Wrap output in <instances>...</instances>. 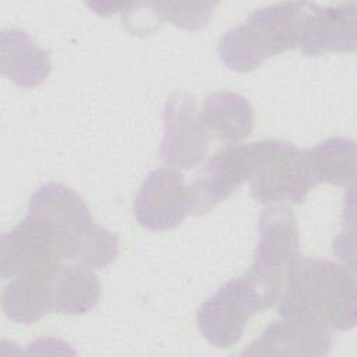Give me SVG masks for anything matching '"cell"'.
Listing matches in <instances>:
<instances>
[{"instance_id":"obj_1","label":"cell","mask_w":357,"mask_h":357,"mask_svg":"<svg viewBox=\"0 0 357 357\" xmlns=\"http://www.w3.org/2000/svg\"><path fill=\"white\" fill-rule=\"evenodd\" d=\"M353 271L328 259L298 258L279 296V315L325 329L350 331L357 324Z\"/></svg>"},{"instance_id":"obj_2","label":"cell","mask_w":357,"mask_h":357,"mask_svg":"<svg viewBox=\"0 0 357 357\" xmlns=\"http://www.w3.org/2000/svg\"><path fill=\"white\" fill-rule=\"evenodd\" d=\"M312 3H278L255 10L243 24L226 31L219 56L233 71L248 73L268 57L298 46Z\"/></svg>"},{"instance_id":"obj_3","label":"cell","mask_w":357,"mask_h":357,"mask_svg":"<svg viewBox=\"0 0 357 357\" xmlns=\"http://www.w3.org/2000/svg\"><path fill=\"white\" fill-rule=\"evenodd\" d=\"M300 258V234L290 206L273 204L262 209L254 261L245 272L275 303L286 276Z\"/></svg>"},{"instance_id":"obj_4","label":"cell","mask_w":357,"mask_h":357,"mask_svg":"<svg viewBox=\"0 0 357 357\" xmlns=\"http://www.w3.org/2000/svg\"><path fill=\"white\" fill-rule=\"evenodd\" d=\"M275 301L247 275L226 282L197 312V325L206 342L227 349L236 344L250 321Z\"/></svg>"},{"instance_id":"obj_5","label":"cell","mask_w":357,"mask_h":357,"mask_svg":"<svg viewBox=\"0 0 357 357\" xmlns=\"http://www.w3.org/2000/svg\"><path fill=\"white\" fill-rule=\"evenodd\" d=\"M247 183L252 198L266 205L301 204L311 191L301 170V149L279 139L251 142Z\"/></svg>"},{"instance_id":"obj_6","label":"cell","mask_w":357,"mask_h":357,"mask_svg":"<svg viewBox=\"0 0 357 357\" xmlns=\"http://www.w3.org/2000/svg\"><path fill=\"white\" fill-rule=\"evenodd\" d=\"M208 149V132L197 102L187 93H174L163 107L162 160L177 169H192Z\"/></svg>"},{"instance_id":"obj_7","label":"cell","mask_w":357,"mask_h":357,"mask_svg":"<svg viewBox=\"0 0 357 357\" xmlns=\"http://www.w3.org/2000/svg\"><path fill=\"white\" fill-rule=\"evenodd\" d=\"M61 261L50 233L29 216L1 236L0 276L3 280L50 275Z\"/></svg>"},{"instance_id":"obj_8","label":"cell","mask_w":357,"mask_h":357,"mask_svg":"<svg viewBox=\"0 0 357 357\" xmlns=\"http://www.w3.org/2000/svg\"><path fill=\"white\" fill-rule=\"evenodd\" d=\"M137 222L152 231H165L178 226L191 213L188 185L181 173L159 167L142 181L134 202Z\"/></svg>"},{"instance_id":"obj_9","label":"cell","mask_w":357,"mask_h":357,"mask_svg":"<svg viewBox=\"0 0 357 357\" xmlns=\"http://www.w3.org/2000/svg\"><path fill=\"white\" fill-rule=\"evenodd\" d=\"M251 144L216 151L188 185L191 213L204 215L229 198L248 178Z\"/></svg>"},{"instance_id":"obj_10","label":"cell","mask_w":357,"mask_h":357,"mask_svg":"<svg viewBox=\"0 0 357 357\" xmlns=\"http://www.w3.org/2000/svg\"><path fill=\"white\" fill-rule=\"evenodd\" d=\"M357 6L354 1L333 7L312 4L298 47L315 57L328 52H354L357 46Z\"/></svg>"},{"instance_id":"obj_11","label":"cell","mask_w":357,"mask_h":357,"mask_svg":"<svg viewBox=\"0 0 357 357\" xmlns=\"http://www.w3.org/2000/svg\"><path fill=\"white\" fill-rule=\"evenodd\" d=\"M332 337L328 329L282 317L268 325L243 356H326Z\"/></svg>"},{"instance_id":"obj_12","label":"cell","mask_w":357,"mask_h":357,"mask_svg":"<svg viewBox=\"0 0 357 357\" xmlns=\"http://www.w3.org/2000/svg\"><path fill=\"white\" fill-rule=\"evenodd\" d=\"M301 169L310 190L318 184L349 187L356 170V142L335 137L314 148L303 149Z\"/></svg>"},{"instance_id":"obj_13","label":"cell","mask_w":357,"mask_h":357,"mask_svg":"<svg viewBox=\"0 0 357 357\" xmlns=\"http://www.w3.org/2000/svg\"><path fill=\"white\" fill-rule=\"evenodd\" d=\"M1 74L20 88L39 86L50 73L49 52L40 49L21 29H3L0 33Z\"/></svg>"},{"instance_id":"obj_14","label":"cell","mask_w":357,"mask_h":357,"mask_svg":"<svg viewBox=\"0 0 357 357\" xmlns=\"http://www.w3.org/2000/svg\"><path fill=\"white\" fill-rule=\"evenodd\" d=\"M49 294L52 312L82 315L98 304L100 283L89 268L60 264L49 278Z\"/></svg>"},{"instance_id":"obj_15","label":"cell","mask_w":357,"mask_h":357,"mask_svg":"<svg viewBox=\"0 0 357 357\" xmlns=\"http://www.w3.org/2000/svg\"><path fill=\"white\" fill-rule=\"evenodd\" d=\"M206 130L222 141L236 142L252 132L254 112L250 102L240 93L222 91L209 95L201 110Z\"/></svg>"},{"instance_id":"obj_16","label":"cell","mask_w":357,"mask_h":357,"mask_svg":"<svg viewBox=\"0 0 357 357\" xmlns=\"http://www.w3.org/2000/svg\"><path fill=\"white\" fill-rule=\"evenodd\" d=\"M50 275L11 279L1 294V307L6 317L14 322L28 325L52 312Z\"/></svg>"},{"instance_id":"obj_17","label":"cell","mask_w":357,"mask_h":357,"mask_svg":"<svg viewBox=\"0 0 357 357\" xmlns=\"http://www.w3.org/2000/svg\"><path fill=\"white\" fill-rule=\"evenodd\" d=\"M160 18L169 20L172 24L197 31L204 28L213 14L216 3H158L152 4Z\"/></svg>"}]
</instances>
